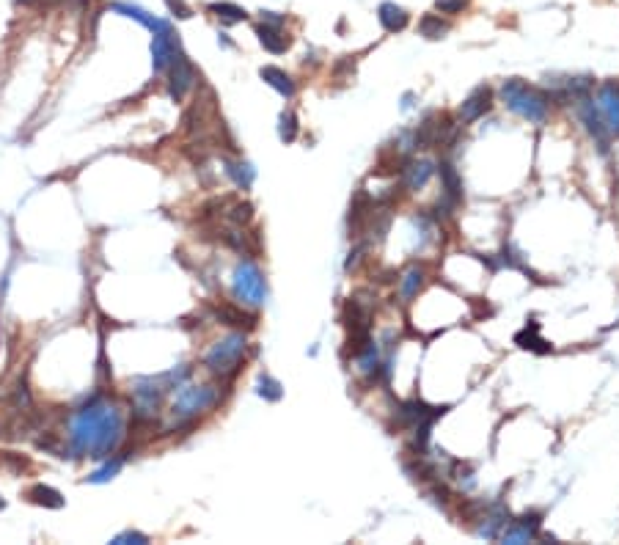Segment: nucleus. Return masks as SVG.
Segmentation results:
<instances>
[{
	"label": "nucleus",
	"instance_id": "obj_1",
	"mask_svg": "<svg viewBox=\"0 0 619 545\" xmlns=\"http://www.w3.org/2000/svg\"><path fill=\"white\" fill-rule=\"evenodd\" d=\"M122 413L113 405L94 402L75 413L69 424V446L78 457H97L105 460L116 452L122 440Z\"/></svg>",
	"mask_w": 619,
	"mask_h": 545
},
{
	"label": "nucleus",
	"instance_id": "obj_2",
	"mask_svg": "<svg viewBox=\"0 0 619 545\" xmlns=\"http://www.w3.org/2000/svg\"><path fill=\"white\" fill-rule=\"evenodd\" d=\"M501 100L504 105L509 107L512 113L534 122V125H542L548 119V102L542 94H536L534 88L523 83V80H507L504 88H501Z\"/></svg>",
	"mask_w": 619,
	"mask_h": 545
},
{
	"label": "nucleus",
	"instance_id": "obj_3",
	"mask_svg": "<svg viewBox=\"0 0 619 545\" xmlns=\"http://www.w3.org/2000/svg\"><path fill=\"white\" fill-rule=\"evenodd\" d=\"M248 350V339L245 334H228L226 339L215 342L212 350L204 356V366L215 375V378H228L237 372L240 361Z\"/></svg>",
	"mask_w": 619,
	"mask_h": 545
},
{
	"label": "nucleus",
	"instance_id": "obj_4",
	"mask_svg": "<svg viewBox=\"0 0 619 545\" xmlns=\"http://www.w3.org/2000/svg\"><path fill=\"white\" fill-rule=\"evenodd\" d=\"M218 399H221V391L215 386H185V388H179V394L174 399V411L171 413H174L176 421L193 419V416L204 413L209 408H215Z\"/></svg>",
	"mask_w": 619,
	"mask_h": 545
},
{
	"label": "nucleus",
	"instance_id": "obj_5",
	"mask_svg": "<svg viewBox=\"0 0 619 545\" xmlns=\"http://www.w3.org/2000/svg\"><path fill=\"white\" fill-rule=\"evenodd\" d=\"M234 297L248 306H262L268 300V281L253 262H243L234 270Z\"/></svg>",
	"mask_w": 619,
	"mask_h": 545
},
{
	"label": "nucleus",
	"instance_id": "obj_6",
	"mask_svg": "<svg viewBox=\"0 0 619 545\" xmlns=\"http://www.w3.org/2000/svg\"><path fill=\"white\" fill-rule=\"evenodd\" d=\"M168 94H171V100H185V94L193 88V83H196V69H193V63L187 61V55L185 53H179L176 58H174V63L168 66Z\"/></svg>",
	"mask_w": 619,
	"mask_h": 545
},
{
	"label": "nucleus",
	"instance_id": "obj_7",
	"mask_svg": "<svg viewBox=\"0 0 619 545\" xmlns=\"http://www.w3.org/2000/svg\"><path fill=\"white\" fill-rule=\"evenodd\" d=\"M179 53H182L179 39L174 36L171 28H163V31L154 33V39H152V66H154V72H168V66L174 63V58Z\"/></svg>",
	"mask_w": 619,
	"mask_h": 545
},
{
	"label": "nucleus",
	"instance_id": "obj_8",
	"mask_svg": "<svg viewBox=\"0 0 619 545\" xmlns=\"http://www.w3.org/2000/svg\"><path fill=\"white\" fill-rule=\"evenodd\" d=\"M435 174V163L430 160H413L408 166L402 168V182L408 190H421Z\"/></svg>",
	"mask_w": 619,
	"mask_h": 545
},
{
	"label": "nucleus",
	"instance_id": "obj_9",
	"mask_svg": "<svg viewBox=\"0 0 619 545\" xmlns=\"http://www.w3.org/2000/svg\"><path fill=\"white\" fill-rule=\"evenodd\" d=\"M490 110V88H476L474 94L460 105V116H462V122H476L479 116H485Z\"/></svg>",
	"mask_w": 619,
	"mask_h": 545
},
{
	"label": "nucleus",
	"instance_id": "obj_10",
	"mask_svg": "<svg viewBox=\"0 0 619 545\" xmlns=\"http://www.w3.org/2000/svg\"><path fill=\"white\" fill-rule=\"evenodd\" d=\"M377 20L380 25L388 31V33H396V31H405L408 28V11L402 9V6H396V3H380V9H377Z\"/></svg>",
	"mask_w": 619,
	"mask_h": 545
},
{
	"label": "nucleus",
	"instance_id": "obj_11",
	"mask_svg": "<svg viewBox=\"0 0 619 545\" xmlns=\"http://www.w3.org/2000/svg\"><path fill=\"white\" fill-rule=\"evenodd\" d=\"M113 11L116 14H124V17H129V20H138L141 25H146L149 31H163V28H168V22L163 20H157L154 14H149L146 9H141V6H135V3H113Z\"/></svg>",
	"mask_w": 619,
	"mask_h": 545
},
{
	"label": "nucleus",
	"instance_id": "obj_12",
	"mask_svg": "<svg viewBox=\"0 0 619 545\" xmlns=\"http://www.w3.org/2000/svg\"><path fill=\"white\" fill-rule=\"evenodd\" d=\"M259 75H262V80H265L270 88H275L281 97H287V100L295 97V91H297V88H295V80L289 78L284 69H278V66H262Z\"/></svg>",
	"mask_w": 619,
	"mask_h": 545
},
{
	"label": "nucleus",
	"instance_id": "obj_13",
	"mask_svg": "<svg viewBox=\"0 0 619 545\" xmlns=\"http://www.w3.org/2000/svg\"><path fill=\"white\" fill-rule=\"evenodd\" d=\"M256 36H259L262 47L270 50V53H275V55H281V53L289 50V36L281 33V28H273V25H265V22H262V25L256 28Z\"/></svg>",
	"mask_w": 619,
	"mask_h": 545
},
{
	"label": "nucleus",
	"instance_id": "obj_14",
	"mask_svg": "<svg viewBox=\"0 0 619 545\" xmlns=\"http://www.w3.org/2000/svg\"><path fill=\"white\" fill-rule=\"evenodd\" d=\"M600 107L608 119V127L619 132V88L617 85H603L600 88Z\"/></svg>",
	"mask_w": 619,
	"mask_h": 545
},
{
	"label": "nucleus",
	"instance_id": "obj_15",
	"mask_svg": "<svg viewBox=\"0 0 619 545\" xmlns=\"http://www.w3.org/2000/svg\"><path fill=\"white\" fill-rule=\"evenodd\" d=\"M28 499L33 504H39V507H47V509H61L63 507V496L50 485H33L28 490Z\"/></svg>",
	"mask_w": 619,
	"mask_h": 545
},
{
	"label": "nucleus",
	"instance_id": "obj_16",
	"mask_svg": "<svg viewBox=\"0 0 619 545\" xmlns=\"http://www.w3.org/2000/svg\"><path fill=\"white\" fill-rule=\"evenodd\" d=\"M440 179H443V196L452 199L454 204H457L462 199V182H460L457 171L449 163H440Z\"/></svg>",
	"mask_w": 619,
	"mask_h": 545
},
{
	"label": "nucleus",
	"instance_id": "obj_17",
	"mask_svg": "<svg viewBox=\"0 0 619 545\" xmlns=\"http://www.w3.org/2000/svg\"><path fill=\"white\" fill-rule=\"evenodd\" d=\"M215 317L223 322V325H245V328H253L256 322H253V314H245L243 309H237V306H221V309H215Z\"/></svg>",
	"mask_w": 619,
	"mask_h": 545
},
{
	"label": "nucleus",
	"instance_id": "obj_18",
	"mask_svg": "<svg viewBox=\"0 0 619 545\" xmlns=\"http://www.w3.org/2000/svg\"><path fill=\"white\" fill-rule=\"evenodd\" d=\"M209 11L218 17V20H223L226 25H234V22H243L248 20V11L245 9H240V6H234V3H209Z\"/></svg>",
	"mask_w": 619,
	"mask_h": 545
},
{
	"label": "nucleus",
	"instance_id": "obj_19",
	"mask_svg": "<svg viewBox=\"0 0 619 545\" xmlns=\"http://www.w3.org/2000/svg\"><path fill=\"white\" fill-rule=\"evenodd\" d=\"M421 284H424V270H421V268H411V270L399 278V295H402L405 300H411V297L418 295Z\"/></svg>",
	"mask_w": 619,
	"mask_h": 545
},
{
	"label": "nucleus",
	"instance_id": "obj_20",
	"mask_svg": "<svg viewBox=\"0 0 619 545\" xmlns=\"http://www.w3.org/2000/svg\"><path fill=\"white\" fill-rule=\"evenodd\" d=\"M515 342L520 344V347H526V350H536V353H548V350H551V347H542L545 342L539 339V325H536V322L526 325V328L515 336Z\"/></svg>",
	"mask_w": 619,
	"mask_h": 545
},
{
	"label": "nucleus",
	"instance_id": "obj_21",
	"mask_svg": "<svg viewBox=\"0 0 619 545\" xmlns=\"http://www.w3.org/2000/svg\"><path fill=\"white\" fill-rule=\"evenodd\" d=\"M418 28H421V36H427V39H443V36L449 33V22H443L440 17H435V14L421 17Z\"/></svg>",
	"mask_w": 619,
	"mask_h": 545
},
{
	"label": "nucleus",
	"instance_id": "obj_22",
	"mask_svg": "<svg viewBox=\"0 0 619 545\" xmlns=\"http://www.w3.org/2000/svg\"><path fill=\"white\" fill-rule=\"evenodd\" d=\"M278 138H281L284 144H292V141L297 138V119H295L292 110H284L281 119H278Z\"/></svg>",
	"mask_w": 619,
	"mask_h": 545
},
{
	"label": "nucleus",
	"instance_id": "obj_23",
	"mask_svg": "<svg viewBox=\"0 0 619 545\" xmlns=\"http://www.w3.org/2000/svg\"><path fill=\"white\" fill-rule=\"evenodd\" d=\"M226 174L234 179L237 188H248V185L253 182V168L248 166V163H228Z\"/></svg>",
	"mask_w": 619,
	"mask_h": 545
},
{
	"label": "nucleus",
	"instance_id": "obj_24",
	"mask_svg": "<svg viewBox=\"0 0 619 545\" xmlns=\"http://www.w3.org/2000/svg\"><path fill=\"white\" fill-rule=\"evenodd\" d=\"M122 465H124V457H113L110 462H105L100 471H94V474L88 477V482L102 485V482H107V480H113V477L122 471Z\"/></svg>",
	"mask_w": 619,
	"mask_h": 545
},
{
	"label": "nucleus",
	"instance_id": "obj_25",
	"mask_svg": "<svg viewBox=\"0 0 619 545\" xmlns=\"http://www.w3.org/2000/svg\"><path fill=\"white\" fill-rule=\"evenodd\" d=\"M259 394H262L265 399H270V402H278L284 391H281V383H278L275 378L262 375V378H259Z\"/></svg>",
	"mask_w": 619,
	"mask_h": 545
},
{
	"label": "nucleus",
	"instance_id": "obj_26",
	"mask_svg": "<svg viewBox=\"0 0 619 545\" xmlns=\"http://www.w3.org/2000/svg\"><path fill=\"white\" fill-rule=\"evenodd\" d=\"M110 543H113V545H127V543L146 545V543H149V537H146V534H141V531H122V534H116Z\"/></svg>",
	"mask_w": 619,
	"mask_h": 545
},
{
	"label": "nucleus",
	"instance_id": "obj_27",
	"mask_svg": "<svg viewBox=\"0 0 619 545\" xmlns=\"http://www.w3.org/2000/svg\"><path fill=\"white\" fill-rule=\"evenodd\" d=\"M465 3H468V0H435V6H438L440 14H457V11L465 9Z\"/></svg>",
	"mask_w": 619,
	"mask_h": 545
},
{
	"label": "nucleus",
	"instance_id": "obj_28",
	"mask_svg": "<svg viewBox=\"0 0 619 545\" xmlns=\"http://www.w3.org/2000/svg\"><path fill=\"white\" fill-rule=\"evenodd\" d=\"M165 6L171 9V14H176V17H182V20L193 17V11H190V6H187L185 0H165Z\"/></svg>",
	"mask_w": 619,
	"mask_h": 545
},
{
	"label": "nucleus",
	"instance_id": "obj_29",
	"mask_svg": "<svg viewBox=\"0 0 619 545\" xmlns=\"http://www.w3.org/2000/svg\"><path fill=\"white\" fill-rule=\"evenodd\" d=\"M248 218H250V204H234V210H231V221L245 223Z\"/></svg>",
	"mask_w": 619,
	"mask_h": 545
},
{
	"label": "nucleus",
	"instance_id": "obj_30",
	"mask_svg": "<svg viewBox=\"0 0 619 545\" xmlns=\"http://www.w3.org/2000/svg\"><path fill=\"white\" fill-rule=\"evenodd\" d=\"M284 20H287L284 14H275V11H262V22H265V25L281 28V25H284Z\"/></svg>",
	"mask_w": 619,
	"mask_h": 545
},
{
	"label": "nucleus",
	"instance_id": "obj_31",
	"mask_svg": "<svg viewBox=\"0 0 619 545\" xmlns=\"http://www.w3.org/2000/svg\"><path fill=\"white\" fill-rule=\"evenodd\" d=\"M3 507H6V502H3V496H0V509H3Z\"/></svg>",
	"mask_w": 619,
	"mask_h": 545
}]
</instances>
